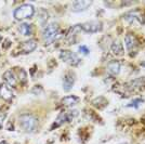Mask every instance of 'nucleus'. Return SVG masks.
I'll use <instances>...</instances> for the list:
<instances>
[{"instance_id": "obj_14", "label": "nucleus", "mask_w": 145, "mask_h": 144, "mask_svg": "<svg viewBox=\"0 0 145 144\" xmlns=\"http://www.w3.org/2000/svg\"><path fill=\"white\" fill-rule=\"evenodd\" d=\"M3 79L7 82V84H9L10 87H15L16 84H18L16 77H15V75H14V73L12 71H7L3 74Z\"/></svg>"}, {"instance_id": "obj_20", "label": "nucleus", "mask_w": 145, "mask_h": 144, "mask_svg": "<svg viewBox=\"0 0 145 144\" xmlns=\"http://www.w3.org/2000/svg\"><path fill=\"white\" fill-rule=\"evenodd\" d=\"M5 119H6V114H0V129H1V127L3 126Z\"/></svg>"}, {"instance_id": "obj_12", "label": "nucleus", "mask_w": 145, "mask_h": 144, "mask_svg": "<svg viewBox=\"0 0 145 144\" xmlns=\"http://www.w3.org/2000/svg\"><path fill=\"white\" fill-rule=\"evenodd\" d=\"M79 102V98L76 96H65L64 99H62V105L65 106V107H72V106H75L77 103Z\"/></svg>"}, {"instance_id": "obj_8", "label": "nucleus", "mask_w": 145, "mask_h": 144, "mask_svg": "<svg viewBox=\"0 0 145 144\" xmlns=\"http://www.w3.org/2000/svg\"><path fill=\"white\" fill-rule=\"evenodd\" d=\"M91 5H92V1L79 0V1L72 2V7H71V10H72V12H81V11H86Z\"/></svg>"}, {"instance_id": "obj_22", "label": "nucleus", "mask_w": 145, "mask_h": 144, "mask_svg": "<svg viewBox=\"0 0 145 144\" xmlns=\"http://www.w3.org/2000/svg\"><path fill=\"white\" fill-rule=\"evenodd\" d=\"M1 40H2V36H1V34H0V42H1Z\"/></svg>"}, {"instance_id": "obj_6", "label": "nucleus", "mask_w": 145, "mask_h": 144, "mask_svg": "<svg viewBox=\"0 0 145 144\" xmlns=\"http://www.w3.org/2000/svg\"><path fill=\"white\" fill-rule=\"evenodd\" d=\"M102 23L99 21H91V22H86L84 24L79 25V28L82 29L86 33H90V34H94L100 30H102L103 26Z\"/></svg>"}, {"instance_id": "obj_5", "label": "nucleus", "mask_w": 145, "mask_h": 144, "mask_svg": "<svg viewBox=\"0 0 145 144\" xmlns=\"http://www.w3.org/2000/svg\"><path fill=\"white\" fill-rule=\"evenodd\" d=\"M77 116H78V112H77V111H68V112H65V113H62V114L56 118L54 125L52 126V128L62 126L63 124L69 122V121H72V120L74 119L75 117H77Z\"/></svg>"}, {"instance_id": "obj_3", "label": "nucleus", "mask_w": 145, "mask_h": 144, "mask_svg": "<svg viewBox=\"0 0 145 144\" xmlns=\"http://www.w3.org/2000/svg\"><path fill=\"white\" fill-rule=\"evenodd\" d=\"M34 14H35V8L31 5H28V3L21 5L13 12L14 18L18 21H23V20H26V18H30Z\"/></svg>"}, {"instance_id": "obj_2", "label": "nucleus", "mask_w": 145, "mask_h": 144, "mask_svg": "<svg viewBox=\"0 0 145 144\" xmlns=\"http://www.w3.org/2000/svg\"><path fill=\"white\" fill-rule=\"evenodd\" d=\"M59 34H60V28L57 24L50 23L47 25L42 30V38L44 45H51L57 38Z\"/></svg>"}, {"instance_id": "obj_18", "label": "nucleus", "mask_w": 145, "mask_h": 144, "mask_svg": "<svg viewBox=\"0 0 145 144\" xmlns=\"http://www.w3.org/2000/svg\"><path fill=\"white\" fill-rule=\"evenodd\" d=\"M142 103H143V100H141V99H134L133 101L128 104L127 106L128 107H134V108H138L140 107L141 105H142Z\"/></svg>"}, {"instance_id": "obj_21", "label": "nucleus", "mask_w": 145, "mask_h": 144, "mask_svg": "<svg viewBox=\"0 0 145 144\" xmlns=\"http://www.w3.org/2000/svg\"><path fill=\"white\" fill-rule=\"evenodd\" d=\"M0 144H9V143H8L7 141H1V142H0Z\"/></svg>"}, {"instance_id": "obj_19", "label": "nucleus", "mask_w": 145, "mask_h": 144, "mask_svg": "<svg viewBox=\"0 0 145 144\" xmlns=\"http://www.w3.org/2000/svg\"><path fill=\"white\" fill-rule=\"evenodd\" d=\"M79 51H80V53L85 54V55H87V54L90 52L89 49L87 48L86 46H80V47H79Z\"/></svg>"}, {"instance_id": "obj_9", "label": "nucleus", "mask_w": 145, "mask_h": 144, "mask_svg": "<svg viewBox=\"0 0 145 144\" xmlns=\"http://www.w3.org/2000/svg\"><path fill=\"white\" fill-rule=\"evenodd\" d=\"M36 48H37V42L34 39H29V40H26V41H24L21 45L20 50H21V53L26 54L33 52Z\"/></svg>"}, {"instance_id": "obj_7", "label": "nucleus", "mask_w": 145, "mask_h": 144, "mask_svg": "<svg viewBox=\"0 0 145 144\" xmlns=\"http://www.w3.org/2000/svg\"><path fill=\"white\" fill-rule=\"evenodd\" d=\"M0 98L3 99L5 101H12L14 98L12 89L10 88V86L7 84H0Z\"/></svg>"}, {"instance_id": "obj_4", "label": "nucleus", "mask_w": 145, "mask_h": 144, "mask_svg": "<svg viewBox=\"0 0 145 144\" xmlns=\"http://www.w3.org/2000/svg\"><path fill=\"white\" fill-rule=\"evenodd\" d=\"M60 58L63 62H65L72 66H77L80 64L79 56L71 50H62L60 52Z\"/></svg>"}, {"instance_id": "obj_17", "label": "nucleus", "mask_w": 145, "mask_h": 144, "mask_svg": "<svg viewBox=\"0 0 145 144\" xmlns=\"http://www.w3.org/2000/svg\"><path fill=\"white\" fill-rule=\"evenodd\" d=\"M125 18L127 20V21H129V22H135V21H138V20H140L139 18V12L138 11H131V12H128L126 15H125Z\"/></svg>"}, {"instance_id": "obj_15", "label": "nucleus", "mask_w": 145, "mask_h": 144, "mask_svg": "<svg viewBox=\"0 0 145 144\" xmlns=\"http://www.w3.org/2000/svg\"><path fill=\"white\" fill-rule=\"evenodd\" d=\"M110 50H112V52L114 55L116 56H119V55H122L123 54V46H122V43L120 41H114L113 42V45H112V47H110Z\"/></svg>"}, {"instance_id": "obj_13", "label": "nucleus", "mask_w": 145, "mask_h": 144, "mask_svg": "<svg viewBox=\"0 0 145 144\" xmlns=\"http://www.w3.org/2000/svg\"><path fill=\"white\" fill-rule=\"evenodd\" d=\"M120 72V63L118 61H112L107 65V73L112 76H116Z\"/></svg>"}, {"instance_id": "obj_1", "label": "nucleus", "mask_w": 145, "mask_h": 144, "mask_svg": "<svg viewBox=\"0 0 145 144\" xmlns=\"http://www.w3.org/2000/svg\"><path fill=\"white\" fill-rule=\"evenodd\" d=\"M18 122H20L21 128L25 132H28V133L35 131L37 129V126H38V119L34 115L28 114V113L21 115L18 118Z\"/></svg>"}, {"instance_id": "obj_10", "label": "nucleus", "mask_w": 145, "mask_h": 144, "mask_svg": "<svg viewBox=\"0 0 145 144\" xmlns=\"http://www.w3.org/2000/svg\"><path fill=\"white\" fill-rule=\"evenodd\" d=\"M125 45H126V47H127L128 50H133V49H135L138 47V39H137V37L132 35V34H128L126 38H125Z\"/></svg>"}, {"instance_id": "obj_16", "label": "nucleus", "mask_w": 145, "mask_h": 144, "mask_svg": "<svg viewBox=\"0 0 145 144\" xmlns=\"http://www.w3.org/2000/svg\"><path fill=\"white\" fill-rule=\"evenodd\" d=\"M18 30H20V33H21L23 36H30L31 33H33V27H31V25L28 24V23H23V24L20 25Z\"/></svg>"}, {"instance_id": "obj_11", "label": "nucleus", "mask_w": 145, "mask_h": 144, "mask_svg": "<svg viewBox=\"0 0 145 144\" xmlns=\"http://www.w3.org/2000/svg\"><path fill=\"white\" fill-rule=\"evenodd\" d=\"M74 82H75L74 75L72 73H67L66 75L64 76V79H63V89L65 91H69L72 89V86H74Z\"/></svg>"}]
</instances>
